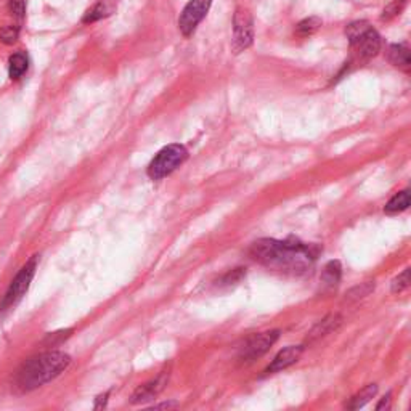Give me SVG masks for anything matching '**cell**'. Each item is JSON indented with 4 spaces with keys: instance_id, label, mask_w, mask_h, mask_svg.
<instances>
[{
    "instance_id": "1",
    "label": "cell",
    "mask_w": 411,
    "mask_h": 411,
    "mask_svg": "<svg viewBox=\"0 0 411 411\" xmlns=\"http://www.w3.org/2000/svg\"><path fill=\"white\" fill-rule=\"evenodd\" d=\"M320 249L297 239H259L249 249L251 257L267 269L287 275H306L312 270Z\"/></svg>"
},
{
    "instance_id": "2",
    "label": "cell",
    "mask_w": 411,
    "mask_h": 411,
    "mask_svg": "<svg viewBox=\"0 0 411 411\" xmlns=\"http://www.w3.org/2000/svg\"><path fill=\"white\" fill-rule=\"evenodd\" d=\"M71 363V357L65 352L50 350L44 354L31 357L20 366L15 376V386L21 392H31L44 384L50 382L57 376H60Z\"/></svg>"
},
{
    "instance_id": "3",
    "label": "cell",
    "mask_w": 411,
    "mask_h": 411,
    "mask_svg": "<svg viewBox=\"0 0 411 411\" xmlns=\"http://www.w3.org/2000/svg\"><path fill=\"white\" fill-rule=\"evenodd\" d=\"M345 36L350 42L355 61H368L381 50V36L373 29L368 21H355L345 28Z\"/></svg>"
},
{
    "instance_id": "4",
    "label": "cell",
    "mask_w": 411,
    "mask_h": 411,
    "mask_svg": "<svg viewBox=\"0 0 411 411\" xmlns=\"http://www.w3.org/2000/svg\"><path fill=\"white\" fill-rule=\"evenodd\" d=\"M37 264H39V255H33L28 262H26L21 270L17 274V276L10 283V286L7 287V292L2 301H0V315L8 312L10 308H13L24 297L26 292H28L31 281H33L36 270H37Z\"/></svg>"
},
{
    "instance_id": "5",
    "label": "cell",
    "mask_w": 411,
    "mask_h": 411,
    "mask_svg": "<svg viewBox=\"0 0 411 411\" xmlns=\"http://www.w3.org/2000/svg\"><path fill=\"white\" fill-rule=\"evenodd\" d=\"M188 158V151L184 145H169L163 148L148 165V177L151 180H161L180 167Z\"/></svg>"
},
{
    "instance_id": "6",
    "label": "cell",
    "mask_w": 411,
    "mask_h": 411,
    "mask_svg": "<svg viewBox=\"0 0 411 411\" xmlns=\"http://www.w3.org/2000/svg\"><path fill=\"white\" fill-rule=\"evenodd\" d=\"M254 42V21L249 10L238 8L233 18V52L241 53L248 50Z\"/></svg>"
},
{
    "instance_id": "7",
    "label": "cell",
    "mask_w": 411,
    "mask_h": 411,
    "mask_svg": "<svg viewBox=\"0 0 411 411\" xmlns=\"http://www.w3.org/2000/svg\"><path fill=\"white\" fill-rule=\"evenodd\" d=\"M212 5V0H190L185 5L184 12H181L179 18V29L185 37H190L195 33L197 26L209 12Z\"/></svg>"
},
{
    "instance_id": "8",
    "label": "cell",
    "mask_w": 411,
    "mask_h": 411,
    "mask_svg": "<svg viewBox=\"0 0 411 411\" xmlns=\"http://www.w3.org/2000/svg\"><path fill=\"white\" fill-rule=\"evenodd\" d=\"M280 338V331H267L251 336V338L239 349V359L243 361H253L259 357H262L267 350L274 345Z\"/></svg>"
},
{
    "instance_id": "9",
    "label": "cell",
    "mask_w": 411,
    "mask_h": 411,
    "mask_svg": "<svg viewBox=\"0 0 411 411\" xmlns=\"http://www.w3.org/2000/svg\"><path fill=\"white\" fill-rule=\"evenodd\" d=\"M167 379H169V370L163 371L158 378H154L151 379V381H148L147 384H143V386L138 387L137 391L133 392L130 402L133 405H138V403H145L148 402V400L156 398L159 392L164 389L165 384H167Z\"/></svg>"
},
{
    "instance_id": "10",
    "label": "cell",
    "mask_w": 411,
    "mask_h": 411,
    "mask_svg": "<svg viewBox=\"0 0 411 411\" xmlns=\"http://www.w3.org/2000/svg\"><path fill=\"white\" fill-rule=\"evenodd\" d=\"M304 352V347L302 345H290L286 347V349L280 350L278 354H276V357L274 360H271V363L269 366L265 368V375H274V373H278V371H283L286 370V368H290L291 365H294V363L301 359Z\"/></svg>"
},
{
    "instance_id": "11",
    "label": "cell",
    "mask_w": 411,
    "mask_h": 411,
    "mask_svg": "<svg viewBox=\"0 0 411 411\" xmlns=\"http://www.w3.org/2000/svg\"><path fill=\"white\" fill-rule=\"evenodd\" d=\"M116 7H117L116 0H98L94 7H90L87 12H85L82 23L89 24V23H95V21H100L103 18H108L116 12Z\"/></svg>"
},
{
    "instance_id": "12",
    "label": "cell",
    "mask_w": 411,
    "mask_h": 411,
    "mask_svg": "<svg viewBox=\"0 0 411 411\" xmlns=\"http://www.w3.org/2000/svg\"><path fill=\"white\" fill-rule=\"evenodd\" d=\"M341 322H343V318H341L339 315H336V313L328 315L327 318H323L322 322H318L317 324H315L311 333H308V338H311V341L324 338L327 334L333 333V331L338 329Z\"/></svg>"
},
{
    "instance_id": "13",
    "label": "cell",
    "mask_w": 411,
    "mask_h": 411,
    "mask_svg": "<svg viewBox=\"0 0 411 411\" xmlns=\"http://www.w3.org/2000/svg\"><path fill=\"white\" fill-rule=\"evenodd\" d=\"M389 61L392 63L394 66H397L403 71H410L411 60H410V49L405 44H394L389 47Z\"/></svg>"
},
{
    "instance_id": "14",
    "label": "cell",
    "mask_w": 411,
    "mask_h": 411,
    "mask_svg": "<svg viewBox=\"0 0 411 411\" xmlns=\"http://www.w3.org/2000/svg\"><path fill=\"white\" fill-rule=\"evenodd\" d=\"M29 68V60H28V55L23 52H18V53H13L12 57H10L8 60V76L12 81H17V79L23 77L24 73L28 71Z\"/></svg>"
},
{
    "instance_id": "15",
    "label": "cell",
    "mask_w": 411,
    "mask_h": 411,
    "mask_svg": "<svg viewBox=\"0 0 411 411\" xmlns=\"http://www.w3.org/2000/svg\"><path fill=\"white\" fill-rule=\"evenodd\" d=\"M341 275H343V267L338 262V260H331L322 271V283L329 290H333L339 285L341 281Z\"/></svg>"
},
{
    "instance_id": "16",
    "label": "cell",
    "mask_w": 411,
    "mask_h": 411,
    "mask_svg": "<svg viewBox=\"0 0 411 411\" xmlns=\"http://www.w3.org/2000/svg\"><path fill=\"white\" fill-rule=\"evenodd\" d=\"M376 394H378V386H376V384H370V386H366L365 389H363V391H360L359 394H355L354 397L349 400V403H347L345 407L349 410L363 408L368 402H370L373 397H375Z\"/></svg>"
},
{
    "instance_id": "17",
    "label": "cell",
    "mask_w": 411,
    "mask_h": 411,
    "mask_svg": "<svg viewBox=\"0 0 411 411\" xmlns=\"http://www.w3.org/2000/svg\"><path fill=\"white\" fill-rule=\"evenodd\" d=\"M410 207V191L408 190H403L400 191V193L395 195L391 201L387 202L386 206V211L387 214H398V212H403L407 211Z\"/></svg>"
},
{
    "instance_id": "18",
    "label": "cell",
    "mask_w": 411,
    "mask_h": 411,
    "mask_svg": "<svg viewBox=\"0 0 411 411\" xmlns=\"http://www.w3.org/2000/svg\"><path fill=\"white\" fill-rule=\"evenodd\" d=\"M320 26H322V20L320 18H317V17L307 18L297 24L296 34L301 36V37H308V36L317 33V31L320 29Z\"/></svg>"
},
{
    "instance_id": "19",
    "label": "cell",
    "mask_w": 411,
    "mask_h": 411,
    "mask_svg": "<svg viewBox=\"0 0 411 411\" xmlns=\"http://www.w3.org/2000/svg\"><path fill=\"white\" fill-rule=\"evenodd\" d=\"M18 36H20V26H17V24L3 26V28L0 29V40L7 45L15 44V42H17V39H18Z\"/></svg>"
},
{
    "instance_id": "20",
    "label": "cell",
    "mask_w": 411,
    "mask_h": 411,
    "mask_svg": "<svg viewBox=\"0 0 411 411\" xmlns=\"http://www.w3.org/2000/svg\"><path fill=\"white\" fill-rule=\"evenodd\" d=\"M405 5H407V0H394L392 3H389L386 8H384L382 20H392L403 12Z\"/></svg>"
},
{
    "instance_id": "21",
    "label": "cell",
    "mask_w": 411,
    "mask_h": 411,
    "mask_svg": "<svg viewBox=\"0 0 411 411\" xmlns=\"http://www.w3.org/2000/svg\"><path fill=\"white\" fill-rule=\"evenodd\" d=\"M410 286V269H405L402 274H400L397 278H394L392 281V292H402L405 290H408Z\"/></svg>"
},
{
    "instance_id": "22",
    "label": "cell",
    "mask_w": 411,
    "mask_h": 411,
    "mask_svg": "<svg viewBox=\"0 0 411 411\" xmlns=\"http://www.w3.org/2000/svg\"><path fill=\"white\" fill-rule=\"evenodd\" d=\"M8 12L13 15V18L23 21L26 15V2L24 0H8Z\"/></svg>"
},
{
    "instance_id": "23",
    "label": "cell",
    "mask_w": 411,
    "mask_h": 411,
    "mask_svg": "<svg viewBox=\"0 0 411 411\" xmlns=\"http://www.w3.org/2000/svg\"><path fill=\"white\" fill-rule=\"evenodd\" d=\"M373 290H375V283H371V281L370 283H363L361 286H357L349 292V297L350 299H361V297L370 294Z\"/></svg>"
},
{
    "instance_id": "24",
    "label": "cell",
    "mask_w": 411,
    "mask_h": 411,
    "mask_svg": "<svg viewBox=\"0 0 411 411\" xmlns=\"http://www.w3.org/2000/svg\"><path fill=\"white\" fill-rule=\"evenodd\" d=\"M69 333H71V331H60V333H53L49 336V338H47V343H49V345H52V347L57 345L58 343H61L63 339H66Z\"/></svg>"
},
{
    "instance_id": "25",
    "label": "cell",
    "mask_w": 411,
    "mask_h": 411,
    "mask_svg": "<svg viewBox=\"0 0 411 411\" xmlns=\"http://www.w3.org/2000/svg\"><path fill=\"white\" fill-rule=\"evenodd\" d=\"M384 408H391V394H387L386 397H384L382 400H381V403H378V407H376V410L378 411H381V410H384Z\"/></svg>"
},
{
    "instance_id": "26",
    "label": "cell",
    "mask_w": 411,
    "mask_h": 411,
    "mask_svg": "<svg viewBox=\"0 0 411 411\" xmlns=\"http://www.w3.org/2000/svg\"><path fill=\"white\" fill-rule=\"evenodd\" d=\"M179 403L177 402H164V403H158V405H153V408H177Z\"/></svg>"
},
{
    "instance_id": "27",
    "label": "cell",
    "mask_w": 411,
    "mask_h": 411,
    "mask_svg": "<svg viewBox=\"0 0 411 411\" xmlns=\"http://www.w3.org/2000/svg\"><path fill=\"white\" fill-rule=\"evenodd\" d=\"M106 398H108V394L100 395V397H97V403H95V408H103V407H106Z\"/></svg>"
}]
</instances>
